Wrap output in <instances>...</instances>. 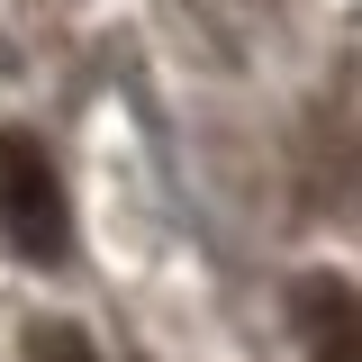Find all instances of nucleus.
<instances>
[{
  "instance_id": "nucleus-3",
  "label": "nucleus",
  "mask_w": 362,
  "mask_h": 362,
  "mask_svg": "<svg viewBox=\"0 0 362 362\" xmlns=\"http://www.w3.org/2000/svg\"><path fill=\"white\" fill-rule=\"evenodd\" d=\"M28 362H100V344L82 326H64V317H37L28 326Z\"/></svg>"
},
{
  "instance_id": "nucleus-1",
  "label": "nucleus",
  "mask_w": 362,
  "mask_h": 362,
  "mask_svg": "<svg viewBox=\"0 0 362 362\" xmlns=\"http://www.w3.org/2000/svg\"><path fill=\"white\" fill-rule=\"evenodd\" d=\"M0 245L18 263H64L73 254V199H64V173L45 163L37 136H0Z\"/></svg>"
},
{
  "instance_id": "nucleus-2",
  "label": "nucleus",
  "mask_w": 362,
  "mask_h": 362,
  "mask_svg": "<svg viewBox=\"0 0 362 362\" xmlns=\"http://www.w3.org/2000/svg\"><path fill=\"white\" fill-rule=\"evenodd\" d=\"M290 308H299L308 362H362V290L344 272H308V281L290 290Z\"/></svg>"
}]
</instances>
